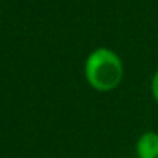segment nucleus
Wrapping results in <instances>:
<instances>
[{"label":"nucleus","instance_id":"obj_1","mask_svg":"<svg viewBox=\"0 0 158 158\" xmlns=\"http://www.w3.org/2000/svg\"><path fill=\"white\" fill-rule=\"evenodd\" d=\"M124 62L121 56L107 47L92 50L84 60V77L90 89L99 93L116 90L124 79Z\"/></svg>","mask_w":158,"mask_h":158},{"label":"nucleus","instance_id":"obj_2","mask_svg":"<svg viewBox=\"0 0 158 158\" xmlns=\"http://www.w3.org/2000/svg\"><path fill=\"white\" fill-rule=\"evenodd\" d=\"M136 158H158V132L146 130L135 141Z\"/></svg>","mask_w":158,"mask_h":158},{"label":"nucleus","instance_id":"obj_3","mask_svg":"<svg viewBox=\"0 0 158 158\" xmlns=\"http://www.w3.org/2000/svg\"><path fill=\"white\" fill-rule=\"evenodd\" d=\"M150 95H152V99L158 106V68L153 71V74L150 77Z\"/></svg>","mask_w":158,"mask_h":158}]
</instances>
